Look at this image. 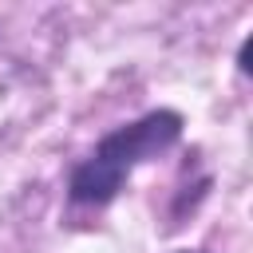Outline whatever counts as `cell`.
Listing matches in <instances>:
<instances>
[{"label":"cell","mask_w":253,"mask_h":253,"mask_svg":"<svg viewBox=\"0 0 253 253\" xmlns=\"http://www.w3.org/2000/svg\"><path fill=\"white\" fill-rule=\"evenodd\" d=\"M249 47H253V36H245V40H241V51H237V67H241V75H249Z\"/></svg>","instance_id":"obj_2"},{"label":"cell","mask_w":253,"mask_h":253,"mask_svg":"<svg viewBox=\"0 0 253 253\" xmlns=\"http://www.w3.org/2000/svg\"><path fill=\"white\" fill-rule=\"evenodd\" d=\"M186 130V119L170 107H158V111H146L142 119H130L115 130H107L95 150L71 170L67 178V202L71 206H107L119 198V190L126 186V178L166 154Z\"/></svg>","instance_id":"obj_1"},{"label":"cell","mask_w":253,"mask_h":253,"mask_svg":"<svg viewBox=\"0 0 253 253\" xmlns=\"http://www.w3.org/2000/svg\"><path fill=\"white\" fill-rule=\"evenodd\" d=\"M178 253H202V249H178Z\"/></svg>","instance_id":"obj_3"}]
</instances>
